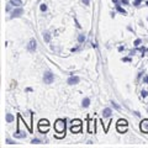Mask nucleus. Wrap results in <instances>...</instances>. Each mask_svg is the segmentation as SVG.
<instances>
[{"label": "nucleus", "instance_id": "f257e3e1", "mask_svg": "<svg viewBox=\"0 0 148 148\" xmlns=\"http://www.w3.org/2000/svg\"><path fill=\"white\" fill-rule=\"evenodd\" d=\"M65 127H67V125H65V120L58 118V120L56 121V123H54V131L57 133H61L58 137H62L63 133H65Z\"/></svg>", "mask_w": 148, "mask_h": 148}, {"label": "nucleus", "instance_id": "f03ea898", "mask_svg": "<svg viewBox=\"0 0 148 148\" xmlns=\"http://www.w3.org/2000/svg\"><path fill=\"white\" fill-rule=\"evenodd\" d=\"M43 81H44V84H52L53 81H54V74L52 72H44Z\"/></svg>", "mask_w": 148, "mask_h": 148}, {"label": "nucleus", "instance_id": "7ed1b4c3", "mask_svg": "<svg viewBox=\"0 0 148 148\" xmlns=\"http://www.w3.org/2000/svg\"><path fill=\"white\" fill-rule=\"evenodd\" d=\"M48 127H49V123L47 120H41L38 123V130L41 132H47L48 131Z\"/></svg>", "mask_w": 148, "mask_h": 148}, {"label": "nucleus", "instance_id": "20e7f679", "mask_svg": "<svg viewBox=\"0 0 148 148\" xmlns=\"http://www.w3.org/2000/svg\"><path fill=\"white\" fill-rule=\"evenodd\" d=\"M22 14H24V9L19 6V7H16V9L11 12V19H14V17H20V16H21Z\"/></svg>", "mask_w": 148, "mask_h": 148}, {"label": "nucleus", "instance_id": "39448f33", "mask_svg": "<svg viewBox=\"0 0 148 148\" xmlns=\"http://www.w3.org/2000/svg\"><path fill=\"white\" fill-rule=\"evenodd\" d=\"M139 128H141V131L143 133H148V118H145V120L141 121Z\"/></svg>", "mask_w": 148, "mask_h": 148}, {"label": "nucleus", "instance_id": "423d86ee", "mask_svg": "<svg viewBox=\"0 0 148 148\" xmlns=\"http://www.w3.org/2000/svg\"><path fill=\"white\" fill-rule=\"evenodd\" d=\"M80 81V78L79 77H77V75H72V77H69L68 78V80H67V83L69 84V85H75V84H78Z\"/></svg>", "mask_w": 148, "mask_h": 148}, {"label": "nucleus", "instance_id": "0eeeda50", "mask_svg": "<svg viewBox=\"0 0 148 148\" xmlns=\"http://www.w3.org/2000/svg\"><path fill=\"white\" fill-rule=\"evenodd\" d=\"M36 47H37V42L35 40H31L30 42H28V44H27V49L28 51H31V52H34L36 49Z\"/></svg>", "mask_w": 148, "mask_h": 148}, {"label": "nucleus", "instance_id": "6e6552de", "mask_svg": "<svg viewBox=\"0 0 148 148\" xmlns=\"http://www.w3.org/2000/svg\"><path fill=\"white\" fill-rule=\"evenodd\" d=\"M14 137H15V138H25V137H26V133L21 132V131L17 128V131H16V132L14 133Z\"/></svg>", "mask_w": 148, "mask_h": 148}, {"label": "nucleus", "instance_id": "1a4fd4ad", "mask_svg": "<svg viewBox=\"0 0 148 148\" xmlns=\"http://www.w3.org/2000/svg\"><path fill=\"white\" fill-rule=\"evenodd\" d=\"M10 5L14 7H19L22 5V1L21 0H10Z\"/></svg>", "mask_w": 148, "mask_h": 148}, {"label": "nucleus", "instance_id": "9d476101", "mask_svg": "<svg viewBox=\"0 0 148 148\" xmlns=\"http://www.w3.org/2000/svg\"><path fill=\"white\" fill-rule=\"evenodd\" d=\"M111 112H112L111 109L110 108H106V109H104V111H102V116H104V117H110L111 116Z\"/></svg>", "mask_w": 148, "mask_h": 148}, {"label": "nucleus", "instance_id": "9b49d317", "mask_svg": "<svg viewBox=\"0 0 148 148\" xmlns=\"http://www.w3.org/2000/svg\"><path fill=\"white\" fill-rule=\"evenodd\" d=\"M81 105H83V108H88V106L90 105V99H89V98L83 99V102H81Z\"/></svg>", "mask_w": 148, "mask_h": 148}, {"label": "nucleus", "instance_id": "f8f14e48", "mask_svg": "<svg viewBox=\"0 0 148 148\" xmlns=\"http://www.w3.org/2000/svg\"><path fill=\"white\" fill-rule=\"evenodd\" d=\"M43 40H44V42H49V41H51V35H49V32H43Z\"/></svg>", "mask_w": 148, "mask_h": 148}, {"label": "nucleus", "instance_id": "ddd939ff", "mask_svg": "<svg viewBox=\"0 0 148 148\" xmlns=\"http://www.w3.org/2000/svg\"><path fill=\"white\" fill-rule=\"evenodd\" d=\"M71 130H72V132H79L80 131V125H72Z\"/></svg>", "mask_w": 148, "mask_h": 148}, {"label": "nucleus", "instance_id": "4468645a", "mask_svg": "<svg viewBox=\"0 0 148 148\" xmlns=\"http://www.w3.org/2000/svg\"><path fill=\"white\" fill-rule=\"evenodd\" d=\"M116 10H117L118 12H121V14H123V15H126V14H127L126 10H125V9H122V7L120 6V4H117V5H116Z\"/></svg>", "mask_w": 148, "mask_h": 148}, {"label": "nucleus", "instance_id": "2eb2a0df", "mask_svg": "<svg viewBox=\"0 0 148 148\" xmlns=\"http://www.w3.org/2000/svg\"><path fill=\"white\" fill-rule=\"evenodd\" d=\"M14 121V116L11 114H6V122H12Z\"/></svg>", "mask_w": 148, "mask_h": 148}, {"label": "nucleus", "instance_id": "dca6fc26", "mask_svg": "<svg viewBox=\"0 0 148 148\" xmlns=\"http://www.w3.org/2000/svg\"><path fill=\"white\" fill-rule=\"evenodd\" d=\"M84 41H85V36L84 35H79V36H78V42H79V43H83Z\"/></svg>", "mask_w": 148, "mask_h": 148}, {"label": "nucleus", "instance_id": "f3484780", "mask_svg": "<svg viewBox=\"0 0 148 148\" xmlns=\"http://www.w3.org/2000/svg\"><path fill=\"white\" fill-rule=\"evenodd\" d=\"M41 142H42V141H41V139H38V138H34V139L31 141L32 145H38V143H41Z\"/></svg>", "mask_w": 148, "mask_h": 148}, {"label": "nucleus", "instance_id": "a211bd4d", "mask_svg": "<svg viewBox=\"0 0 148 148\" xmlns=\"http://www.w3.org/2000/svg\"><path fill=\"white\" fill-rule=\"evenodd\" d=\"M141 42H142V41H141V38H137V40H136V41H135V43H133V44H135V46H136V47H138V46H139V44H141Z\"/></svg>", "mask_w": 148, "mask_h": 148}, {"label": "nucleus", "instance_id": "6ab92c4d", "mask_svg": "<svg viewBox=\"0 0 148 148\" xmlns=\"http://www.w3.org/2000/svg\"><path fill=\"white\" fill-rule=\"evenodd\" d=\"M142 1H143V0H135L133 5H135V6H138V5H139V4H141V3H142Z\"/></svg>", "mask_w": 148, "mask_h": 148}, {"label": "nucleus", "instance_id": "aec40b11", "mask_svg": "<svg viewBox=\"0 0 148 148\" xmlns=\"http://www.w3.org/2000/svg\"><path fill=\"white\" fill-rule=\"evenodd\" d=\"M40 7H41V10H42V11H46L47 10V5H46V4H42Z\"/></svg>", "mask_w": 148, "mask_h": 148}, {"label": "nucleus", "instance_id": "412c9836", "mask_svg": "<svg viewBox=\"0 0 148 148\" xmlns=\"http://www.w3.org/2000/svg\"><path fill=\"white\" fill-rule=\"evenodd\" d=\"M147 95H148V93L146 91V90H142V93H141V96H142V98H146Z\"/></svg>", "mask_w": 148, "mask_h": 148}, {"label": "nucleus", "instance_id": "4be33fe9", "mask_svg": "<svg viewBox=\"0 0 148 148\" xmlns=\"http://www.w3.org/2000/svg\"><path fill=\"white\" fill-rule=\"evenodd\" d=\"M111 104H112V106H114V108L116 109V110H120V106H118V105L116 104V102H114V101H112V102H111Z\"/></svg>", "mask_w": 148, "mask_h": 148}, {"label": "nucleus", "instance_id": "5701e85b", "mask_svg": "<svg viewBox=\"0 0 148 148\" xmlns=\"http://www.w3.org/2000/svg\"><path fill=\"white\" fill-rule=\"evenodd\" d=\"M6 142L9 143V145H15V142L12 141V139H10V138H6Z\"/></svg>", "mask_w": 148, "mask_h": 148}, {"label": "nucleus", "instance_id": "b1692460", "mask_svg": "<svg viewBox=\"0 0 148 148\" xmlns=\"http://www.w3.org/2000/svg\"><path fill=\"white\" fill-rule=\"evenodd\" d=\"M80 123H81V122H80L79 120H75V121H73V125H80Z\"/></svg>", "mask_w": 148, "mask_h": 148}, {"label": "nucleus", "instance_id": "393cba45", "mask_svg": "<svg viewBox=\"0 0 148 148\" xmlns=\"http://www.w3.org/2000/svg\"><path fill=\"white\" fill-rule=\"evenodd\" d=\"M83 3H84V5H89V4H90V0H83Z\"/></svg>", "mask_w": 148, "mask_h": 148}, {"label": "nucleus", "instance_id": "a878e982", "mask_svg": "<svg viewBox=\"0 0 148 148\" xmlns=\"http://www.w3.org/2000/svg\"><path fill=\"white\" fill-rule=\"evenodd\" d=\"M122 61H123V62H131V58H128V57H126V58H123Z\"/></svg>", "mask_w": 148, "mask_h": 148}, {"label": "nucleus", "instance_id": "bb28decb", "mask_svg": "<svg viewBox=\"0 0 148 148\" xmlns=\"http://www.w3.org/2000/svg\"><path fill=\"white\" fill-rule=\"evenodd\" d=\"M121 3L125 4V5H127V4H128V0H121Z\"/></svg>", "mask_w": 148, "mask_h": 148}, {"label": "nucleus", "instance_id": "cd10ccee", "mask_svg": "<svg viewBox=\"0 0 148 148\" xmlns=\"http://www.w3.org/2000/svg\"><path fill=\"white\" fill-rule=\"evenodd\" d=\"M143 81H145V83H148V77H145V79H143Z\"/></svg>", "mask_w": 148, "mask_h": 148}, {"label": "nucleus", "instance_id": "c85d7f7f", "mask_svg": "<svg viewBox=\"0 0 148 148\" xmlns=\"http://www.w3.org/2000/svg\"><path fill=\"white\" fill-rule=\"evenodd\" d=\"M112 1H114L115 4H116V5H117V4H118V0H112Z\"/></svg>", "mask_w": 148, "mask_h": 148}, {"label": "nucleus", "instance_id": "c756f323", "mask_svg": "<svg viewBox=\"0 0 148 148\" xmlns=\"http://www.w3.org/2000/svg\"><path fill=\"white\" fill-rule=\"evenodd\" d=\"M146 4H147V6H148V1H147V3H146Z\"/></svg>", "mask_w": 148, "mask_h": 148}]
</instances>
